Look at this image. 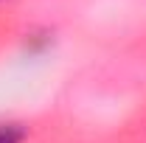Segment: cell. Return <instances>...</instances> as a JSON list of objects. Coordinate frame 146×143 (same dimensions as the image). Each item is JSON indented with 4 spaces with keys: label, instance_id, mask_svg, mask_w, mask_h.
Instances as JSON below:
<instances>
[{
    "label": "cell",
    "instance_id": "cell-1",
    "mask_svg": "<svg viewBox=\"0 0 146 143\" xmlns=\"http://www.w3.org/2000/svg\"><path fill=\"white\" fill-rule=\"evenodd\" d=\"M25 126L23 124H0V143H23Z\"/></svg>",
    "mask_w": 146,
    "mask_h": 143
}]
</instances>
